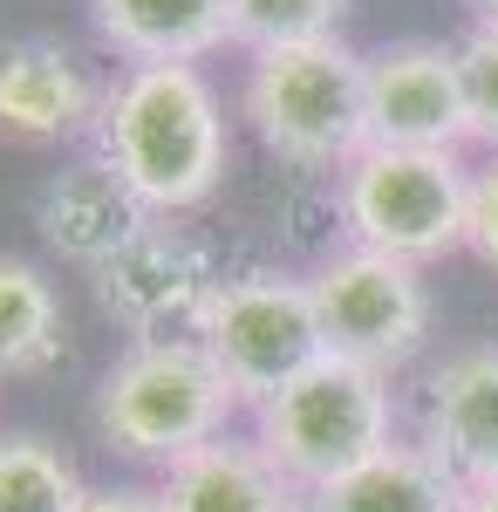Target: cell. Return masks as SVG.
I'll use <instances>...</instances> for the list:
<instances>
[{
	"instance_id": "obj_1",
	"label": "cell",
	"mask_w": 498,
	"mask_h": 512,
	"mask_svg": "<svg viewBox=\"0 0 498 512\" xmlns=\"http://www.w3.org/2000/svg\"><path fill=\"white\" fill-rule=\"evenodd\" d=\"M226 103L192 62L123 69L96 103V158L137 192L151 219H178L226 178Z\"/></svg>"
},
{
	"instance_id": "obj_2",
	"label": "cell",
	"mask_w": 498,
	"mask_h": 512,
	"mask_svg": "<svg viewBox=\"0 0 498 512\" xmlns=\"http://www.w3.org/2000/svg\"><path fill=\"white\" fill-rule=\"evenodd\" d=\"M232 410L239 396L219 376V362L198 349V335H171V342H130L110 362L96 390V431L123 458L178 465L198 444L226 437Z\"/></svg>"
},
{
	"instance_id": "obj_3",
	"label": "cell",
	"mask_w": 498,
	"mask_h": 512,
	"mask_svg": "<svg viewBox=\"0 0 498 512\" xmlns=\"http://www.w3.org/2000/svg\"><path fill=\"white\" fill-rule=\"evenodd\" d=\"M246 117L273 158L342 171L369 151V55L342 41L267 48L246 62Z\"/></svg>"
},
{
	"instance_id": "obj_4",
	"label": "cell",
	"mask_w": 498,
	"mask_h": 512,
	"mask_svg": "<svg viewBox=\"0 0 498 512\" xmlns=\"http://www.w3.org/2000/svg\"><path fill=\"white\" fill-rule=\"evenodd\" d=\"M273 465L287 472L294 492H321L342 472L369 465L376 451L396 444V396H389V376L362 369V362H342V355H321L307 362L301 376L280 396L260 403V437Z\"/></svg>"
},
{
	"instance_id": "obj_5",
	"label": "cell",
	"mask_w": 498,
	"mask_h": 512,
	"mask_svg": "<svg viewBox=\"0 0 498 512\" xmlns=\"http://www.w3.org/2000/svg\"><path fill=\"white\" fill-rule=\"evenodd\" d=\"M342 226L355 233V246L389 260H444L471 226V171L458 164V151L369 144L355 164H342Z\"/></svg>"
},
{
	"instance_id": "obj_6",
	"label": "cell",
	"mask_w": 498,
	"mask_h": 512,
	"mask_svg": "<svg viewBox=\"0 0 498 512\" xmlns=\"http://www.w3.org/2000/svg\"><path fill=\"white\" fill-rule=\"evenodd\" d=\"M198 349L219 362V376L232 383L239 403H267L280 396L307 362H321V315H314V287L294 274H239L219 280V294L198 315Z\"/></svg>"
},
{
	"instance_id": "obj_7",
	"label": "cell",
	"mask_w": 498,
	"mask_h": 512,
	"mask_svg": "<svg viewBox=\"0 0 498 512\" xmlns=\"http://www.w3.org/2000/svg\"><path fill=\"white\" fill-rule=\"evenodd\" d=\"M307 287H314V315H321L328 355L362 362L376 376L403 369L423 349V335H430V287H423V274L410 260L348 246Z\"/></svg>"
},
{
	"instance_id": "obj_8",
	"label": "cell",
	"mask_w": 498,
	"mask_h": 512,
	"mask_svg": "<svg viewBox=\"0 0 498 512\" xmlns=\"http://www.w3.org/2000/svg\"><path fill=\"white\" fill-rule=\"evenodd\" d=\"M89 280H96L103 315L116 328H130L137 342H171V328L192 335L205 301L219 294L212 253L185 226H171V219H151L144 233L130 239L123 253H110Z\"/></svg>"
},
{
	"instance_id": "obj_9",
	"label": "cell",
	"mask_w": 498,
	"mask_h": 512,
	"mask_svg": "<svg viewBox=\"0 0 498 512\" xmlns=\"http://www.w3.org/2000/svg\"><path fill=\"white\" fill-rule=\"evenodd\" d=\"M464 137H471V117H464L458 48L396 41L383 55H369V144L458 151Z\"/></svg>"
},
{
	"instance_id": "obj_10",
	"label": "cell",
	"mask_w": 498,
	"mask_h": 512,
	"mask_svg": "<svg viewBox=\"0 0 498 512\" xmlns=\"http://www.w3.org/2000/svg\"><path fill=\"white\" fill-rule=\"evenodd\" d=\"M103 89L62 41H0V137L7 144H62L96 130Z\"/></svg>"
},
{
	"instance_id": "obj_11",
	"label": "cell",
	"mask_w": 498,
	"mask_h": 512,
	"mask_svg": "<svg viewBox=\"0 0 498 512\" xmlns=\"http://www.w3.org/2000/svg\"><path fill=\"white\" fill-rule=\"evenodd\" d=\"M423 451L471 485L498 478V349L451 355L423 390Z\"/></svg>"
},
{
	"instance_id": "obj_12",
	"label": "cell",
	"mask_w": 498,
	"mask_h": 512,
	"mask_svg": "<svg viewBox=\"0 0 498 512\" xmlns=\"http://www.w3.org/2000/svg\"><path fill=\"white\" fill-rule=\"evenodd\" d=\"M35 226L62 260H76V267L96 274L110 253H123L130 239L151 226V212L137 205V192H130L103 158H82V164L55 171V178L41 185Z\"/></svg>"
},
{
	"instance_id": "obj_13",
	"label": "cell",
	"mask_w": 498,
	"mask_h": 512,
	"mask_svg": "<svg viewBox=\"0 0 498 512\" xmlns=\"http://www.w3.org/2000/svg\"><path fill=\"white\" fill-rule=\"evenodd\" d=\"M157 506L164 512H301V492L273 465L260 444L212 437L192 458L164 465L157 478Z\"/></svg>"
},
{
	"instance_id": "obj_14",
	"label": "cell",
	"mask_w": 498,
	"mask_h": 512,
	"mask_svg": "<svg viewBox=\"0 0 498 512\" xmlns=\"http://www.w3.org/2000/svg\"><path fill=\"white\" fill-rule=\"evenodd\" d=\"M89 21L103 48L130 69L144 62H205L232 41V0H89Z\"/></svg>"
},
{
	"instance_id": "obj_15",
	"label": "cell",
	"mask_w": 498,
	"mask_h": 512,
	"mask_svg": "<svg viewBox=\"0 0 498 512\" xmlns=\"http://www.w3.org/2000/svg\"><path fill=\"white\" fill-rule=\"evenodd\" d=\"M301 512H464V485L423 444H389L335 485L307 492Z\"/></svg>"
},
{
	"instance_id": "obj_16",
	"label": "cell",
	"mask_w": 498,
	"mask_h": 512,
	"mask_svg": "<svg viewBox=\"0 0 498 512\" xmlns=\"http://www.w3.org/2000/svg\"><path fill=\"white\" fill-rule=\"evenodd\" d=\"M62 355V301L35 260L0 253V376H35Z\"/></svg>"
},
{
	"instance_id": "obj_17",
	"label": "cell",
	"mask_w": 498,
	"mask_h": 512,
	"mask_svg": "<svg viewBox=\"0 0 498 512\" xmlns=\"http://www.w3.org/2000/svg\"><path fill=\"white\" fill-rule=\"evenodd\" d=\"M89 485L41 437H0V512H82Z\"/></svg>"
},
{
	"instance_id": "obj_18",
	"label": "cell",
	"mask_w": 498,
	"mask_h": 512,
	"mask_svg": "<svg viewBox=\"0 0 498 512\" xmlns=\"http://www.w3.org/2000/svg\"><path fill=\"white\" fill-rule=\"evenodd\" d=\"M348 0H232V41L253 55L267 48H301V41H335Z\"/></svg>"
},
{
	"instance_id": "obj_19",
	"label": "cell",
	"mask_w": 498,
	"mask_h": 512,
	"mask_svg": "<svg viewBox=\"0 0 498 512\" xmlns=\"http://www.w3.org/2000/svg\"><path fill=\"white\" fill-rule=\"evenodd\" d=\"M458 82H464L471 137L492 144V158H498V28L492 21H478V28L458 41Z\"/></svg>"
},
{
	"instance_id": "obj_20",
	"label": "cell",
	"mask_w": 498,
	"mask_h": 512,
	"mask_svg": "<svg viewBox=\"0 0 498 512\" xmlns=\"http://www.w3.org/2000/svg\"><path fill=\"white\" fill-rule=\"evenodd\" d=\"M464 246L498 267V158L485 171H471V226H464Z\"/></svg>"
},
{
	"instance_id": "obj_21",
	"label": "cell",
	"mask_w": 498,
	"mask_h": 512,
	"mask_svg": "<svg viewBox=\"0 0 498 512\" xmlns=\"http://www.w3.org/2000/svg\"><path fill=\"white\" fill-rule=\"evenodd\" d=\"M82 512H164L157 492H137V485H110V492H89Z\"/></svg>"
},
{
	"instance_id": "obj_22",
	"label": "cell",
	"mask_w": 498,
	"mask_h": 512,
	"mask_svg": "<svg viewBox=\"0 0 498 512\" xmlns=\"http://www.w3.org/2000/svg\"><path fill=\"white\" fill-rule=\"evenodd\" d=\"M464 512H498V478L492 485H471V492H464Z\"/></svg>"
},
{
	"instance_id": "obj_23",
	"label": "cell",
	"mask_w": 498,
	"mask_h": 512,
	"mask_svg": "<svg viewBox=\"0 0 498 512\" xmlns=\"http://www.w3.org/2000/svg\"><path fill=\"white\" fill-rule=\"evenodd\" d=\"M471 7H478V14H485V21L498 28V0H471Z\"/></svg>"
}]
</instances>
